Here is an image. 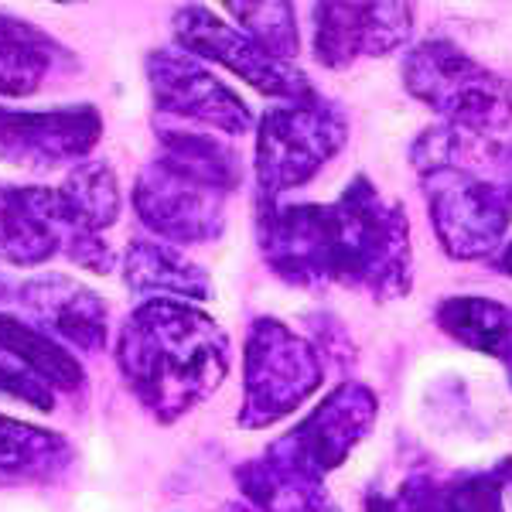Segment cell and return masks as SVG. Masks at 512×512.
I'll list each match as a JSON object with an SVG mask.
<instances>
[{
	"mask_svg": "<svg viewBox=\"0 0 512 512\" xmlns=\"http://www.w3.org/2000/svg\"><path fill=\"white\" fill-rule=\"evenodd\" d=\"M414 11L407 4H318L315 59L328 69H345L355 59L390 55L410 38Z\"/></svg>",
	"mask_w": 512,
	"mask_h": 512,
	"instance_id": "cell-14",
	"label": "cell"
},
{
	"mask_svg": "<svg viewBox=\"0 0 512 512\" xmlns=\"http://www.w3.org/2000/svg\"><path fill=\"white\" fill-rule=\"evenodd\" d=\"M403 82L420 103L465 134L485 137L512 123V82L448 41H424L407 55Z\"/></svg>",
	"mask_w": 512,
	"mask_h": 512,
	"instance_id": "cell-4",
	"label": "cell"
},
{
	"mask_svg": "<svg viewBox=\"0 0 512 512\" xmlns=\"http://www.w3.org/2000/svg\"><path fill=\"white\" fill-rule=\"evenodd\" d=\"M226 11L239 21V28L270 55L291 62L301 48L291 4H226Z\"/></svg>",
	"mask_w": 512,
	"mask_h": 512,
	"instance_id": "cell-24",
	"label": "cell"
},
{
	"mask_svg": "<svg viewBox=\"0 0 512 512\" xmlns=\"http://www.w3.org/2000/svg\"><path fill=\"white\" fill-rule=\"evenodd\" d=\"M62 209L72 229L103 236L120 219V185L106 161H82L59 185Z\"/></svg>",
	"mask_w": 512,
	"mask_h": 512,
	"instance_id": "cell-22",
	"label": "cell"
},
{
	"mask_svg": "<svg viewBox=\"0 0 512 512\" xmlns=\"http://www.w3.org/2000/svg\"><path fill=\"white\" fill-rule=\"evenodd\" d=\"M427 185L437 239L458 260L489 256L512 222V175L506 151H485L475 134L427 130L414 147Z\"/></svg>",
	"mask_w": 512,
	"mask_h": 512,
	"instance_id": "cell-3",
	"label": "cell"
},
{
	"mask_svg": "<svg viewBox=\"0 0 512 512\" xmlns=\"http://www.w3.org/2000/svg\"><path fill=\"white\" fill-rule=\"evenodd\" d=\"M403 512H502L499 475H475L461 482L417 478L400 495Z\"/></svg>",
	"mask_w": 512,
	"mask_h": 512,
	"instance_id": "cell-23",
	"label": "cell"
},
{
	"mask_svg": "<svg viewBox=\"0 0 512 512\" xmlns=\"http://www.w3.org/2000/svg\"><path fill=\"white\" fill-rule=\"evenodd\" d=\"M127 390L161 424H175L229 376V338L188 301H140L117 335Z\"/></svg>",
	"mask_w": 512,
	"mask_h": 512,
	"instance_id": "cell-2",
	"label": "cell"
},
{
	"mask_svg": "<svg viewBox=\"0 0 512 512\" xmlns=\"http://www.w3.org/2000/svg\"><path fill=\"white\" fill-rule=\"evenodd\" d=\"M69 52L38 24L0 11V96H31Z\"/></svg>",
	"mask_w": 512,
	"mask_h": 512,
	"instance_id": "cell-16",
	"label": "cell"
},
{
	"mask_svg": "<svg viewBox=\"0 0 512 512\" xmlns=\"http://www.w3.org/2000/svg\"><path fill=\"white\" fill-rule=\"evenodd\" d=\"M256 236L270 270L291 284H345L376 297L410 287L403 205L383 202L369 178H355L332 205H260Z\"/></svg>",
	"mask_w": 512,
	"mask_h": 512,
	"instance_id": "cell-1",
	"label": "cell"
},
{
	"mask_svg": "<svg viewBox=\"0 0 512 512\" xmlns=\"http://www.w3.org/2000/svg\"><path fill=\"white\" fill-rule=\"evenodd\" d=\"M376 420V396L359 383H342L332 396L318 403L304 424L270 444L277 458L311 478H325L342 465L362 437H369Z\"/></svg>",
	"mask_w": 512,
	"mask_h": 512,
	"instance_id": "cell-10",
	"label": "cell"
},
{
	"mask_svg": "<svg viewBox=\"0 0 512 512\" xmlns=\"http://www.w3.org/2000/svg\"><path fill=\"white\" fill-rule=\"evenodd\" d=\"M495 267H499L506 277H512V243L502 246V253H499V260H495Z\"/></svg>",
	"mask_w": 512,
	"mask_h": 512,
	"instance_id": "cell-26",
	"label": "cell"
},
{
	"mask_svg": "<svg viewBox=\"0 0 512 512\" xmlns=\"http://www.w3.org/2000/svg\"><path fill=\"white\" fill-rule=\"evenodd\" d=\"M437 321L451 338L512 369V308L489 297H448L437 304Z\"/></svg>",
	"mask_w": 512,
	"mask_h": 512,
	"instance_id": "cell-21",
	"label": "cell"
},
{
	"mask_svg": "<svg viewBox=\"0 0 512 512\" xmlns=\"http://www.w3.org/2000/svg\"><path fill=\"white\" fill-rule=\"evenodd\" d=\"M4 294H7V284H4V280H0V301H4Z\"/></svg>",
	"mask_w": 512,
	"mask_h": 512,
	"instance_id": "cell-28",
	"label": "cell"
},
{
	"mask_svg": "<svg viewBox=\"0 0 512 512\" xmlns=\"http://www.w3.org/2000/svg\"><path fill=\"white\" fill-rule=\"evenodd\" d=\"M226 195L151 161L134 181L137 219L168 243H212L226 229Z\"/></svg>",
	"mask_w": 512,
	"mask_h": 512,
	"instance_id": "cell-12",
	"label": "cell"
},
{
	"mask_svg": "<svg viewBox=\"0 0 512 512\" xmlns=\"http://www.w3.org/2000/svg\"><path fill=\"white\" fill-rule=\"evenodd\" d=\"M236 482L260 512H325V489L318 478L297 472L274 451L243 461L236 468Z\"/></svg>",
	"mask_w": 512,
	"mask_h": 512,
	"instance_id": "cell-19",
	"label": "cell"
},
{
	"mask_svg": "<svg viewBox=\"0 0 512 512\" xmlns=\"http://www.w3.org/2000/svg\"><path fill=\"white\" fill-rule=\"evenodd\" d=\"M103 137V117L93 103L52 110L0 106V161L28 171H55L82 164Z\"/></svg>",
	"mask_w": 512,
	"mask_h": 512,
	"instance_id": "cell-9",
	"label": "cell"
},
{
	"mask_svg": "<svg viewBox=\"0 0 512 512\" xmlns=\"http://www.w3.org/2000/svg\"><path fill=\"white\" fill-rule=\"evenodd\" d=\"M123 280L127 287L147 301L168 297V301H209L212 284L198 263L178 253L171 243L134 239L123 253Z\"/></svg>",
	"mask_w": 512,
	"mask_h": 512,
	"instance_id": "cell-15",
	"label": "cell"
},
{
	"mask_svg": "<svg viewBox=\"0 0 512 512\" xmlns=\"http://www.w3.org/2000/svg\"><path fill=\"white\" fill-rule=\"evenodd\" d=\"M154 130H158V158L161 164H168L171 171L185 178H195L202 185H212L219 192H233L243 178V168H239L236 151H229L219 137L212 134H198V130L178 127V123L158 117L154 120Z\"/></svg>",
	"mask_w": 512,
	"mask_h": 512,
	"instance_id": "cell-18",
	"label": "cell"
},
{
	"mask_svg": "<svg viewBox=\"0 0 512 512\" xmlns=\"http://www.w3.org/2000/svg\"><path fill=\"white\" fill-rule=\"evenodd\" d=\"M369 512H393V502L383 495H369Z\"/></svg>",
	"mask_w": 512,
	"mask_h": 512,
	"instance_id": "cell-27",
	"label": "cell"
},
{
	"mask_svg": "<svg viewBox=\"0 0 512 512\" xmlns=\"http://www.w3.org/2000/svg\"><path fill=\"white\" fill-rule=\"evenodd\" d=\"M506 161H509V175H512V151H506Z\"/></svg>",
	"mask_w": 512,
	"mask_h": 512,
	"instance_id": "cell-29",
	"label": "cell"
},
{
	"mask_svg": "<svg viewBox=\"0 0 512 512\" xmlns=\"http://www.w3.org/2000/svg\"><path fill=\"white\" fill-rule=\"evenodd\" d=\"M144 69H147V82H151L158 117L205 123V127L233 137L246 134L253 127L250 106L226 82L212 76L195 55L158 48V52L147 55Z\"/></svg>",
	"mask_w": 512,
	"mask_h": 512,
	"instance_id": "cell-11",
	"label": "cell"
},
{
	"mask_svg": "<svg viewBox=\"0 0 512 512\" xmlns=\"http://www.w3.org/2000/svg\"><path fill=\"white\" fill-rule=\"evenodd\" d=\"M76 461L69 437L28 420L0 414V475L24 482H59Z\"/></svg>",
	"mask_w": 512,
	"mask_h": 512,
	"instance_id": "cell-17",
	"label": "cell"
},
{
	"mask_svg": "<svg viewBox=\"0 0 512 512\" xmlns=\"http://www.w3.org/2000/svg\"><path fill=\"white\" fill-rule=\"evenodd\" d=\"M18 304L35 328L76 352H103L110 342V311L93 287L69 274H38L18 287Z\"/></svg>",
	"mask_w": 512,
	"mask_h": 512,
	"instance_id": "cell-13",
	"label": "cell"
},
{
	"mask_svg": "<svg viewBox=\"0 0 512 512\" xmlns=\"http://www.w3.org/2000/svg\"><path fill=\"white\" fill-rule=\"evenodd\" d=\"M345 120L325 103L270 106L256 127V185L260 205L304 185L342 151Z\"/></svg>",
	"mask_w": 512,
	"mask_h": 512,
	"instance_id": "cell-6",
	"label": "cell"
},
{
	"mask_svg": "<svg viewBox=\"0 0 512 512\" xmlns=\"http://www.w3.org/2000/svg\"><path fill=\"white\" fill-rule=\"evenodd\" d=\"M59 253L93 274H110L117 263L103 236L72 229L59 188L0 185V260L11 267H41Z\"/></svg>",
	"mask_w": 512,
	"mask_h": 512,
	"instance_id": "cell-5",
	"label": "cell"
},
{
	"mask_svg": "<svg viewBox=\"0 0 512 512\" xmlns=\"http://www.w3.org/2000/svg\"><path fill=\"white\" fill-rule=\"evenodd\" d=\"M0 396L28 403V407L41 410V414H52L55 410V393L48 390L45 383H38V379L31 376L21 362H14L4 349H0Z\"/></svg>",
	"mask_w": 512,
	"mask_h": 512,
	"instance_id": "cell-25",
	"label": "cell"
},
{
	"mask_svg": "<svg viewBox=\"0 0 512 512\" xmlns=\"http://www.w3.org/2000/svg\"><path fill=\"white\" fill-rule=\"evenodd\" d=\"M0 349L11 355L14 362H21L38 383H45L55 396L59 393H76L86 383L79 359L65 349L62 342L48 338L41 328L28 325V321L4 315L0 311Z\"/></svg>",
	"mask_w": 512,
	"mask_h": 512,
	"instance_id": "cell-20",
	"label": "cell"
},
{
	"mask_svg": "<svg viewBox=\"0 0 512 512\" xmlns=\"http://www.w3.org/2000/svg\"><path fill=\"white\" fill-rule=\"evenodd\" d=\"M175 41L195 59H209L243 82H250L256 93L263 96L284 99V103H308V99H315V89H311V82L304 79L301 69L270 55L243 28L226 24L205 4L178 7Z\"/></svg>",
	"mask_w": 512,
	"mask_h": 512,
	"instance_id": "cell-8",
	"label": "cell"
},
{
	"mask_svg": "<svg viewBox=\"0 0 512 512\" xmlns=\"http://www.w3.org/2000/svg\"><path fill=\"white\" fill-rule=\"evenodd\" d=\"M321 383V362L311 342L274 318H256L246 335V379L239 424L260 431L301 407Z\"/></svg>",
	"mask_w": 512,
	"mask_h": 512,
	"instance_id": "cell-7",
	"label": "cell"
}]
</instances>
